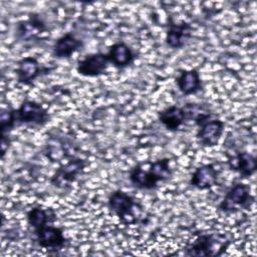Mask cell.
Segmentation results:
<instances>
[{
    "label": "cell",
    "mask_w": 257,
    "mask_h": 257,
    "mask_svg": "<svg viewBox=\"0 0 257 257\" xmlns=\"http://www.w3.org/2000/svg\"><path fill=\"white\" fill-rule=\"evenodd\" d=\"M173 171L170 166V160L163 158L149 164L148 170L144 168L143 163L135 166L128 175L131 184L139 189L151 191L159 186V183L166 182L172 178Z\"/></svg>",
    "instance_id": "1"
},
{
    "label": "cell",
    "mask_w": 257,
    "mask_h": 257,
    "mask_svg": "<svg viewBox=\"0 0 257 257\" xmlns=\"http://www.w3.org/2000/svg\"><path fill=\"white\" fill-rule=\"evenodd\" d=\"M229 245L230 241L223 235L201 234L187 247L185 255L198 257L220 256Z\"/></svg>",
    "instance_id": "2"
},
{
    "label": "cell",
    "mask_w": 257,
    "mask_h": 257,
    "mask_svg": "<svg viewBox=\"0 0 257 257\" xmlns=\"http://www.w3.org/2000/svg\"><path fill=\"white\" fill-rule=\"evenodd\" d=\"M107 207L125 225L137 222L136 209L139 204L135 199L122 190L113 191L107 199Z\"/></svg>",
    "instance_id": "3"
},
{
    "label": "cell",
    "mask_w": 257,
    "mask_h": 257,
    "mask_svg": "<svg viewBox=\"0 0 257 257\" xmlns=\"http://www.w3.org/2000/svg\"><path fill=\"white\" fill-rule=\"evenodd\" d=\"M254 202L250 186L244 183H237L226 193L218 205V209L224 213H235L240 209H249Z\"/></svg>",
    "instance_id": "4"
},
{
    "label": "cell",
    "mask_w": 257,
    "mask_h": 257,
    "mask_svg": "<svg viewBox=\"0 0 257 257\" xmlns=\"http://www.w3.org/2000/svg\"><path fill=\"white\" fill-rule=\"evenodd\" d=\"M16 119L17 124L43 126L49 121L50 115L40 103L26 99L16 109Z\"/></svg>",
    "instance_id": "5"
},
{
    "label": "cell",
    "mask_w": 257,
    "mask_h": 257,
    "mask_svg": "<svg viewBox=\"0 0 257 257\" xmlns=\"http://www.w3.org/2000/svg\"><path fill=\"white\" fill-rule=\"evenodd\" d=\"M86 166L87 162L85 160L73 159L56 170L50 179V184L56 188L64 189L77 179V176L84 171Z\"/></svg>",
    "instance_id": "6"
},
{
    "label": "cell",
    "mask_w": 257,
    "mask_h": 257,
    "mask_svg": "<svg viewBox=\"0 0 257 257\" xmlns=\"http://www.w3.org/2000/svg\"><path fill=\"white\" fill-rule=\"evenodd\" d=\"M47 31V26L39 14L31 13L27 19L17 22L15 27V36L18 40L28 42L38 39V37Z\"/></svg>",
    "instance_id": "7"
},
{
    "label": "cell",
    "mask_w": 257,
    "mask_h": 257,
    "mask_svg": "<svg viewBox=\"0 0 257 257\" xmlns=\"http://www.w3.org/2000/svg\"><path fill=\"white\" fill-rule=\"evenodd\" d=\"M106 53L95 52L85 55L77 62L76 71L78 74L86 77H97L106 72L109 65Z\"/></svg>",
    "instance_id": "8"
},
{
    "label": "cell",
    "mask_w": 257,
    "mask_h": 257,
    "mask_svg": "<svg viewBox=\"0 0 257 257\" xmlns=\"http://www.w3.org/2000/svg\"><path fill=\"white\" fill-rule=\"evenodd\" d=\"M225 123L220 118H212V116L198 125L196 138L200 145L206 148L215 147L223 135Z\"/></svg>",
    "instance_id": "9"
},
{
    "label": "cell",
    "mask_w": 257,
    "mask_h": 257,
    "mask_svg": "<svg viewBox=\"0 0 257 257\" xmlns=\"http://www.w3.org/2000/svg\"><path fill=\"white\" fill-rule=\"evenodd\" d=\"M51 69L52 68H47L40 65L39 61L35 57L26 56L18 61L15 72L17 76V81L19 83L29 85L40 75L49 73Z\"/></svg>",
    "instance_id": "10"
},
{
    "label": "cell",
    "mask_w": 257,
    "mask_h": 257,
    "mask_svg": "<svg viewBox=\"0 0 257 257\" xmlns=\"http://www.w3.org/2000/svg\"><path fill=\"white\" fill-rule=\"evenodd\" d=\"M37 244L44 249L59 251L67 244V239L61 228L46 225L34 232Z\"/></svg>",
    "instance_id": "11"
},
{
    "label": "cell",
    "mask_w": 257,
    "mask_h": 257,
    "mask_svg": "<svg viewBox=\"0 0 257 257\" xmlns=\"http://www.w3.org/2000/svg\"><path fill=\"white\" fill-rule=\"evenodd\" d=\"M193 34V27L190 23L181 22L169 23L166 33V44L172 49L183 48Z\"/></svg>",
    "instance_id": "12"
},
{
    "label": "cell",
    "mask_w": 257,
    "mask_h": 257,
    "mask_svg": "<svg viewBox=\"0 0 257 257\" xmlns=\"http://www.w3.org/2000/svg\"><path fill=\"white\" fill-rule=\"evenodd\" d=\"M106 55L109 63L117 69H123L132 65L137 58V55L131 46L122 41L110 45Z\"/></svg>",
    "instance_id": "13"
},
{
    "label": "cell",
    "mask_w": 257,
    "mask_h": 257,
    "mask_svg": "<svg viewBox=\"0 0 257 257\" xmlns=\"http://www.w3.org/2000/svg\"><path fill=\"white\" fill-rule=\"evenodd\" d=\"M84 43L73 33L66 32L57 38L52 47V55L55 58H70L75 52L83 47Z\"/></svg>",
    "instance_id": "14"
},
{
    "label": "cell",
    "mask_w": 257,
    "mask_h": 257,
    "mask_svg": "<svg viewBox=\"0 0 257 257\" xmlns=\"http://www.w3.org/2000/svg\"><path fill=\"white\" fill-rule=\"evenodd\" d=\"M219 172L213 164H205L198 167L190 179V185L198 190H209L216 186Z\"/></svg>",
    "instance_id": "15"
},
{
    "label": "cell",
    "mask_w": 257,
    "mask_h": 257,
    "mask_svg": "<svg viewBox=\"0 0 257 257\" xmlns=\"http://www.w3.org/2000/svg\"><path fill=\"white\" fill-rule=\"evenodd\" d=\"M179 90L184 95H192L198 93L202 88V80L197 69H183L176 78Z\"/></svg>",
    "instance_id": "16"
},
{
    "label": "cell",
    "mask_w": 257,
    "mask_h": 257,
    "mask_svg": "<svg viewBox=\"0 0 257 257\" xmlns=\"http://www.w3.org/2000/svg\"><path fill=\"white\" fill-rule=\"evenodd\" d=\"M228 166L232 171L239 173L242 178H249L256 172L257 160L253 155L242 152L229 158Z\"/></svg>",
    "instance_id": "17"
},
{
    "label": "cell",
    "mask_w": 257,
    "mask_h": 257,
    "mask_svg": "<svg viewBox=\"0 0 257 257\" xmlns=\"http://www.w3.org/2000/svg\"><path fill=\"white\" fill-rule=\"evenodd\" d=\"M159 121L170 132H177L185 123L186 117L183 108L178 105H170L158 113Z\"/></svg>",
    "instance_id": "18"
},
{
    "label": "cell",
    "mask_w": 257,
    "mask_h": 257,
    "mask_svg": "<svg viewBox=\"0 0 257 257\" xmlns=\"http://www.w3.org/2000/svg\"><path fill=\"white\" fill-rule=\"evenodd\" d=\"M26 218L28 225L33 229V232H35L49 223H52L55 220V215L51 209L36 206L27 212Z\"/></svg>",
    "instance_id": "19"
},
{
    "label": "cell",
    "mask_w": 257,
    "mask_h": 257,
    "mask_svg": "<svg viewBox=\"0 0 257 257\" xmlns=\"http://www.w3.org/2000/svg\"><path fill=\"white\" fill-rule=\"evenodd\" d=\"M182 108H183L186 120H193L197 126L201 122H203L204 120L212 116V113L209 111V109L200 103L189 102L183 105Z\"/></svg>",
    "instance_id": "20"
},
{
    "label": "cell",
    "mask_w": 257,
    "mask_h": 257,
    "mask_svg": "<svg viewBox=\"0 0 257 257\" xmlns=\"http://www.w3.org/2000/svg\"><path fill=\"white\" fill-rule=\"evenodd\" d=\"M17 124L16 109L14 108H2L0 112V130L1 135L9 134Z\"/></svg>",
    "instance_id": "21"
},
{
    "label": "cell",
    "mask_w": 257,
    "mask_h": 257,
    "mask_svg": "<svg viewBox=\"0 0 257 257\" xmlns=\"http://www.w3.org/2000/svg\"><path fill=\"white\" fill-rule=\"evenodd\" d=\"M11 145V139L9 137V135H1V141H0V152H1V159H3L8 151V149L10 148Z\"/></svg>",
    "instance_id": "22"
}]
</instances>
